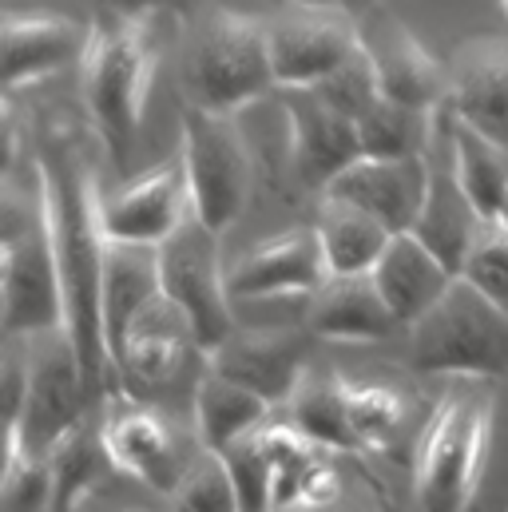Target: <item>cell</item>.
<instances>
[{"instance_id": "cell-1", "label": "cell", "mask_w": 508, "mask_h": 512, "mask_svg": "<svg viewBox=\"0 0 508 512\" xmlns=\"http://www.w3.org/2000/svg\"><path fill=\"white\" fill-rule=\"evenodd\" d=\"M36 195L64 286V330L76 346L84 385L96 397L112 366L104 338V195L84 147L60 124L36 139Z\"/></svg>"}, {"instance_id": "cell-2", "label": "cell", "mask_w": 508, "mask_h": 512, "mask_svg": "<svg viewBox=\"0 0 508 512\" xmlns=\"http://www.w3.org/2000/svg\"><path fill=\"white\" fill-rule=\"evenodd\" d=\"M159 28L155 12H108L92 24L88 48L80 56V92L116 167L127 163V151L147 116V100L159 76Z\"/></svg>"}, {"instance_id": "cell-3", "label": "cell", "mask_w": 508, "mask_h": 512, "mask_svg": "<svg viewBox=\"0 0 508 512\" xmlns=\"http://www.w3.org/2000/svg\"><path fill=\"white\" fill-rule=\"evenodd\" d=\"M179 88L191 108L215 116H239L254 100L270 96L278 80L270 64L266 20L243 8L203 12L183 44Z\"/></svg>"}, {"instance_id": "cell-4", "label": "cell", "mask_w": 508, "mask_h": 512, "mask_svg": "<svg viewBox=\"0 0 508 512\" xmlns=\"http://www.w3.org/2000/svg\"><path fill=\"white\" fill-rule=\"evenodd\" d=\"M493 445V397L457 385L449 389L413 445V493L421 512H469L485 457Z\"/></svg>"}, {"instance_id": "cell-5", "label": "cell", "mask_w": 508, "mask_h": 512, "mask_svg": "<svg viewBox=\"0 0 508 512\" xmlns=\"http://www.w3.org/2000/svg\"><path fill=\"white\" fill-rule=\"evenodd\" d=\"M409 362L421 374H508V310L457 274L429 314L409 326Z\"/></svg>"}, {"instance_id": "cell-6", "label": "cell", "mask_w": 508, "mask_h": 512, "mask_svg": "<svg viewBox=\"0 0 508 512\" xmlns=\"http://www.w3.org/2000/svg\"><path fill=\"white\" fill-rule=\"evenodd\" d=\"M64 322V286L40 195L36 203H20L8 191L0 239V326L12 338H40L64 330Z\"/></svg>"}, {"instance_id": "cell-7", "label": "cell", "mask_w": 508, "mask_h": 512, "mask_svg": "<svg viewBox=\"0 0 508 512\" xmlns=\"http://www.w3.org/2000/svg\"><path fill=\"white\" fill-rule=\"evenodd\" d=\"M179 159L191 183V207L203 227L223 235L251 203L254 159L235 116H215L203 108H183Z\"/></svg>"}, {"instance_id": "cell-8", "label": "cell", "mask_w": 508, "mask_h": 512, "mask_svg": "<svg viewBox=\"0 0 508 512\" xmlns=\"http://www.w3.org/2000/svg\"><path fill=\"white\" fill-rule=\"evenodd\" d=\"M219 239H223V235H215L211 227H203V223L191 215V219L155 251L159 286H163V294L183 310V318L191 322L203 358L235 334L231 286H227Z\"/></svg>"}, {"instance_id": "cell-9", "label": "cell", "mask_w": 508, "mask_h": 512, "mask_svg": "<svg viewBox=\"0 0 508 512\" xmlns=\"http://www.w3.org/2000/svg\"><path fill=\"white\" fill-rule=\"evenodd\" d=\"M100 441L108 453V465H116L131 481L155 489V493H175L183 473L191 469V441L187 433L155 405L139 397H112L100 421Z\"/></svg>"}, {"instance_id": "cell-10", "label": "cell", "mask_w": 508, "mask_h": 512, "mask_svg": "<svg viewBox=\"0 0 508 512\" xmlns=\"http://www.w3.org/2000/svg\"><path fill=\"white\" fill-rule=\"evenodd\" d=\"M32 358H28V401L24 417L16 425H4V433H16L32 457H48V449L84 425V405H88V385L80 374L76 346L68 330H52L32 338Z\"/></svg>"}, {"instance_id": "cell-11", "label": "cell", "mask_w": 508, "mask_h": 512, "mask_svg": "<svg viewBox=\"0 0 508 512\" xmlns=\"http://www.w3.org/2000/svg\"><path fill=\"white\" fill-rule=\"evenodd\" d=\"M266 36L278 88H314L362 44V24L354 12L294 4L266 20Z\"/></svg>"}, {"instance_id": "cell-12", "label": "cell", "mask_w": 508, "mask_h": 512, "mask_svg": "<svg viewBox=\"0 0 508 512\" xmlns=\"http://www.w3.org/2000/svg\"><path fill=\"white\" fill-rule=\"evenodd\" d=\"M191 207V183L183 171V159L171 155L159 167L135 175L120 191L104 195V231L112 243L159 251L187 219Z\"/></svg>"}, {"instance_id": "cell-13", "label": "cell", "mask_w": 508, "mask_h": 512, "mask_svg": "<svg viewBox=\"0 0 508 512\" xmlns=\"http://www.w3.org/2000/svg\"><path fill=\"white\" fill-rule=\"evenodd\" d=\"M278 92H282V116H286L294 171L306 187L326 191L330 179H338L354 159H362L358 120L342 116L314 88H278Z\"/></svg>"}, {"instance_id": "cell-14", "label": "cell", "mask_w": 508, "mask_h": 512, "mask_svg": "<svg viewBox=\"0 0 508 512\" xmlns=\"http://www.w3.org/2000/svg\"><path fill=\"white\" fill-rule=\"evenodd\" d=\"M306 354H310V342L298 330L235 326V334L207 354V370L247 385L274 405V401H290L298 382L306 378Z\"/></svg>"}, {"instance_id": "cell-15", "label": "cell", "mask_w": 508, "mask_h": 512, "mask_svg": "<svg viewBox=\"0 0 508 512\" xmlns=\"http://www.w3.org/2000/svg\"><path fill=\"white\" fill-rule=\"evenodd\" d=\"M429 187H433V171H429L425 155L421 159H374V155H362L338 179H330V187L322 195L370 211L393 235H401V231H413V223L421 219Z\"/></svg>"}, {"instance_id": "cell-16", "label": "cell", "mask_w": 508, "mask_h": 512, "mask_svg": "<svg viewBox=\"0 0 508 512\" xmlns=\"http://www.w3.org/2000/svg\"><path fill=\"white\" fill-rule=\"evenodd\" d=\"M326 278L330 266L322 255L318 231L306 227L282 231L251 247L235 266H227L231 298H286V294L310 298Z\"/></svg>"}, {"instance_id": "cell-17", "label": "cell", "mask_w": 508, "mask_h": 512, "mask_svg": "<svg viewBox=\"0 0 508 512\" xmlns=\"http://www.w3.org/2000/svg\"><path fill=\"white\" fill-rule=\"evenodd\" d=\"M449 108L465 128L508 147V36L465 40L449 64Z\"/></svg>"}, {"instance_id": "cell-18", "label": "cell", "mask_w": 508, "mask_h": 512, "mask_svg": "<svg viewBox=\"0 0 508 512\" xmlns=\"http://www.w3.org/2000/svg\"><path fill=\"white\" fill-rule=\"evenodd\" d=\"M191 350H199L195 330L159 286V294H151L139 306V314L127 322L124 338L112 354V366L135 385H167Z\"/></svg>"}, {"instance_id": "cell-19", "label": "cell", "mask_w": 508, "mask_h": 512, "mask_svg": "<svg viewBox=\"0 0 508 512\" xmlns=\"http://www.w3.org/2000/svg\"><path fill=\"white\" fill-rule=\"evenodd\" d=\"M362 40L378 60L385 100L425 108V112H437L441 104H449V68L401 20L381 16L374 20V28H362Z\"/></svg>"}, {"instance_id": "cell-20", "label": "cell", "mask_w": 508, "mask_h": 512, "mask_svg": "<svg viewBox=\"0 0 508 512\" xmlns=\"http://www.w3.org/2000/svg\"><path fill=\"white\" fill-rule=\"evenodd\" d=\"M92 28L56 12H8L4 16V88L36 84L64 64L80 60Z\"/></svg>"}, {"instance_id": "cell-21", "label": "cell", "mask_w": 508, "mask_h": 512, "mask_svg": "<svg viewBox=\"0 0 508 512\" xmlns=\"http://www.w3.org/2000/svg\"><path fill=\"white\" fill-rule=\"evenodd\" d=\"M306 326L330 342H381L401 322L389 310L374 274H330L310 294Z\"/></svg>"}, {"instance_id": "cell-22", "label": "cell", "mask_w": 508, "mask_h": 512, "mask_svg": "<svg viewBox=\"0 0 508 512\" xmlns=\"http://www.w3.org/2000/svg\"><path fill=\"white\" fill-rule=\"evenodd\" d=\"M262 445L274 465V512L318 509L338 501V469L330 449L310 441L294 421L262 425Z\"/></svg>"}, {"instance_id": "cell-23", "label": "cell", "mask_w": 508, "mask_h": 512, "mask_svg": "<svg viewBox=\"0 0 508 512\" xmlns=\"http://www.w3.org/2000/svg\"><path fill=\"white\" fill-rule=\"evenodd\" d=\"M370 274H374V282L381 286V294H385V302L401 326H413L421 314H429L437 306V298L457 282V274L413 231L393 235Z\"/></svg>"}, {"instance_id": "cell-24", "label": "cell", "mask_w": 508, "mask_h": 512, "mask_svg": "<svg viewBox=\"0 0 508 512\" xmlns=\"http://www.w3.org/2000/svg\"><path fill=\"white\" fill-rule=\"evenodd\" d=\"M485 227L489 223L469 203V195L461 191L457 175L453 171H433V187H429V199H425L421 219L413 223V235L441 258L453 274H461L465 258L477 247V239H481Z\"/></svg>"}, {"instance_id": "cell-25", "label": "cell", "mask_w": 508, "mask_h": 512, "mask_svg": "<svg viewBox=\"0 0 508 512\" xmlns=\"http://www.w3.org/2000/svg\"><path fill=\"white\" fill-rule=\"evenodd\" d=\"M270 401L258 397L247 385L231 382L215 370H207L195 385V437L199 449L211 453H227L231 445H239L243 437L258 433L266 425Z\"/></svg>"}, {"instance_id": "cell-26", "label": "cell", "mask_w": 508, "mask_h": 512, "mask_svg": "<svg viewBox=\"0 0 508 512\" xmlns=\"http://www.w3.org/2000/svg\"><path fill=\"white\" fill-rule=\"evenodd\" d=\"M314 231H318L330 274H370L393 239V231L381 219H374L370 211L342 203V199H330V195H322Z\"/></svg>"}, {"instance_id": "cell-27", "label": "cell", "mask_w": 508, "mask_h": 512, "mask_svg": "<svg viewBox=\"0 0 508 512\" xmlns=\"http://www.w3.org/2000/svg\"><path fill=\"white\" fill-rule=\"evenodd\" d=\"M151 294H159L155 251L124 247V243L108 239V255H104V338H108V358L116 354L127 322L139 314V306Z\"/></svg>"}, {"instance_id": "cell-28", "label": "cell", "mask_w": 508, "mask_h": 512, "mask_svg": "<svg viewBox=\"0 0 508 512\" xmlns=\"http://www.w3.org/2000/svg\"><path fill=\"white\" fill-rule=\"evenodd\" d=\"M453 175L469 203L481 211L485 223H497L508 203V147L493 143L489 135L465 128L457 120L453 128Z\"/></svg>"}, {"instance_id": "cell-29", "label": "cell", "mask_w": 508, "mask_h": 512, "mask_svg": "<svg viewBox=\"0 0 508 512\" xmlns=\"http://www.w3.org/2000/svg\"><path fill=\"white\" fill-rule=\"evenodd\" d=\"M290 405V421L318 445H326L330 453H350L354 445V429H350V393L346 378L338 374H310L298 382Z\"/></svg>"}, {"instance_id": "cell-30", "label": "cell", "mask_w": 508, "mask_h": 512, "mask_svg": "<svg viewBox=\"0 0 508 512\" xmlns=\"http://www.w3.org/2000/svg\"><path fill=\"white\" fill-rule=\"evenodd\" d=\"M104 461H108V453H104L100 429L92 433L88 425H76L72 433H64L44 457V465H48V512L80 509L84 497L96 489Z\"/></svg>"}, {"instance_id": "cell-31", "label": "cell", "mask_w": 508, "mask_h": 512, "mask_svg": "<svg viewBox=\"0 0 508 512\" xmlns=\"http://www.w3.org/2000/svg\"><path fill=\"white\" fill-rule=\"evenodd\" d=\"M362 155L374 159H421L433 139V112L397 100H378L362 120Z\"/></svg>"}, {"instance_id": "cell-32", "label": "cell", "mask_w": 508, "mask_h": 512, "mask_svg": "<svg viewBox=\"0 0 508 512\" xmlns=\"http://www.w3.org/2000/svg\"><path fill=\"white\" fill-rule=\"evenodd\" d=\"M350 393V429H354V445L362 453H381L397 441L401 425H405V401L397 389L374 382H346Z\"/></svg>"}, {"instance_id": "cell-33", "label": "cell", "mask_w": 508, "mask_h": 512, "mask_svg": "<svg viewBox=\"0 0 508 512\" xmlns=\"http://www.w3.org/2000/svg\"><path fill=\"white\" fill-rule=\"evenodd\" d=\"M314 92H318L326 104H334L342 116H350V120H362L378 100H385L378 60H374V52L366 48V40H362L322 84H314Z\"/></svg>"}, {"instance_id": "cell-34", "label": "cell", "mask_w": 508, "mask_h": 512, "mask_svg": "<svg viewBox=\"0 0 508 512\" xmlns=\"http://www.w3.org/2000/svg\"><path fill=\"white\" fill-rule=\"evenodd\" d=\"M171 501H175V512H243L227 461L219 453H211V449L195 453V461L183 473V481L171 493Z\"/></svg>"}, {"instance_id": "cell-35", "label": "cell", "mask_w": 508, "mask_h": 512, "mask_svg": "<svg viewBox=\"0 0 508 512\" xmlns=\"http://www.w3.org/2000/svg\"><path fill=\"white\" fill-rule=\"evenodd\" d=\"M231 469V481L239 489V505L243 512H274V465L266 457L262 445V429L243 437L239 445H231L227 453H219Z\"/></svg>"}, {"instance_id": "cell-36", "label": "cell", "mask_w": 508, "mask_h": 512, "mask_svg": "<svg viewBox=\"0 0 508 512\" xmlns=\"http://www.w3.org/2000/svg\"><path fill=\"white\" fill-rule=\"evenodd\" d=\"M461 278L473 282L481 294H489L501 310H508V231L501 223H489L477 239V247L469 251Z\"/></svg>"}, {"instance_id": "cell-37", "label": "cell", "mask_w": 508, "mask_h": 512, "mask_svg": "<svg viewBox=\"0 0 508 512\" xmlns=\"http://www.w3.org/2000/svg\"><path fill=\"white\" fill-rule=\"evenodd\" d=\"M294 4H310V8H338V12H362L374 0H294Z\"/></svg>"}, {"instance_id": "cell-38", "label": "cell", "mask_w": 508, "mask_h": 512, "mask_svg": "<svg viewBox=\"0 0 508 512\" xmlns=\"http://www.w3.org/2000/svg\"><path fill=\"white\" fill-rule=\"evenodd\" d=\"M112 4L124 12H155V4H163V0H112Z\"/></svg>"}, {"instance_id": "cell-39", "label": "cell", "mask_w": 508, "mask_h": 512, "mask_svg": "<svg viewBox=\"0 0 508 512\" xmlns=\"http://www.w3.org/2000/svg\"><path fill=\"white\" fill-rule=\"evenodd\" d=\"M290 512H342V509H338V501H334V505H318V509H290Z\"/></svg>"}, {"instance_id": "cell-40", "label": "cell", "mask_w": 508, "mask_h": 512, "mask_svg": "<svg viewBox=\"0 0 508 512\" xmlns=\"http://www.w3.org/2000/svg\"><path fill=\"white\" fill-rule=\"evenodd\" d=\"M497 223H501V227L508 231V203H505V211H501V219H497Z\"/></svg>"}, {"instance_id": "cell-41", "label": "cell", "mask_w": 508, "mask_h": 512, "mask_svg": "<svg viewBox=\"0 0 508 512\" xmlns=\"http://www.w3.org/2000/svg\"><path fill=\"white\" fill-rule=\"evenodd\" d=\"M501 8H505V16H508V0H501Z\"/></svg>"}]
</instances>
